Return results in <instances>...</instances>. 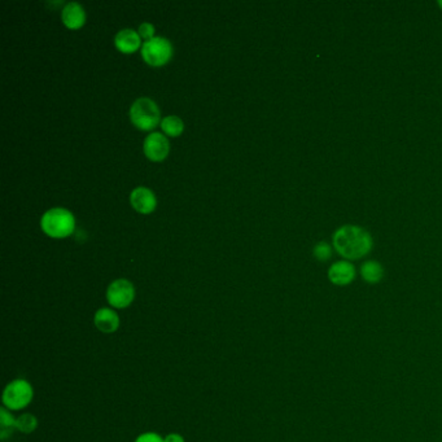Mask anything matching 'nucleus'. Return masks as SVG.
<instances>
[{"label":"nucleus","mask_w":442,"mask_h":442,"mask_svg":"<svg viewBox=\"0 0 442 442\" xmlns=\"http://www.w3.org/2000/svg\"><path fill=\"white\" fill-rule=\"evenodd\" d=\"M333 247L347 260H359L373 248V239L362 227L343 226L333 235Z\"/></svg>","instance_id":"f257e3e1"},{"label":"nucleus","mask_w":442,"mask_h":442,"mask_svg":"<svg viewBox=\"0 0 442 442\" xmlns=\"http://www.w3.org/2000/svg\"><path fill=\"white\" fill-rule=\"evenodd\" d=\"M42 228L51 237H67L74 231L76 221L69 210L62 208L51 209L42 217Z\"/></svg>","instance_id":"f03ea898"},{"label":"nucleus","mask_w":442,"mask_h":442,"mask_svg":"<svg viewBox=\"0 0 442 442\" xmlns=\"http://www.w3.org/2000/svg\"><path fill=\"white\" fill-rule=\"evenodd\" d=\"M34 397V389L32 384L25 379H16L8 382L3 392V405L4 408L13 411H18L27 408Z\"/></svg>","instance_id":"7ed1b4c3"},{"label":"nucleus","mask_w":442,"mask_h":442,"mask_svg":"<svg viewBox=\"0 0 442 442\" xmlns=\"http://www.w3.org/2000/svg\"><path fill=\"white\" fill-rule=\"evenodd\" d=\"M130 117L140 130H152L160 122V109L153 100L141 97L131 106Z\"/></svg>","instance_id":"20e7f679"},{"label":"nucleus","mask_w":442,"mask_h":442,"mask_svg":"<svg viewBox=\"0 0 442 442\" xmlns=\"http://www.w3.org/2000/svg\"><path fill=\"white\" fill-rule=\"evenodd\" d=\"M141 56L149 65L161 67L172 59L173 46L165 38L155 36L144 42L141 47Z\"/></svg>","instance_id":"39448f33"},{"label":"nucleus","mask_w":442,"mask_h":442,"mask_svg":"<svg viewBox=\"0 0 442 442\" xmlns=\"http://www.w3.org/2000/svg\"><path fill=\"white\" fill-rule=\"evenodd\" d=\"M135 298V288L126 279H117L106 289V300L114 309L129 308Z\"/></svg>","instance_id":"423d86ee"},{"label":"nucleus","mask_w":442,"mask_h":442,"mask_svg":"<svg viewBox=\"0 0 442 442\" xmlns=\"http://www.w3.org/2000/svg\"><path fill=\"white\" fill-rule=\"evenodd\" d=\"M356 275V268L349 261H338L329 269V279L335 286H349L353 283Z\"/></svg>","instance_id":"0eeeda50"},{"label":"nucleus","mask_w":442,"mask_h":442,"mask_svg":"<svg viewBox=\"0 0 442 442\" xmlns=\"http://www.w3.org/2000/svg\"><path fill=\"white\" fill-rule=\"evenodd\" d=\"M144 153L153 161H163L169 153V140L160 132H152L144 140Z\"/></svg>","instance_id":"6e6552de"},{"label":"nucleus","mask_w":442,"mask_h":442,"mask_svg":"<svg viewBox=\"0 0 442 442\" xmlns=\"http://www.w3.org/2000/svg\"><path fill=\"white\" fill-rule=\"evenodd\" d=\"M131 205L138 210L139 213L148 214L156 208V198L153 192L146 187H139L131 192Z\"/></svg>","instance_id":"1a4fd4ad"},{"label":"nucleus","mask_w":442,"mask_h":442,"mask_svg":"<svg viewBox=\"0 0 442 442\" xmlns=\"http://www.w3.org/2000/svg\"><path fill=\"white\" fill-rule=\"evenodd\" d=\"M96 329L104 333H113L120 327V317L111 308H102L94 317Z\"/></svg>","instance_id":"9d476101"},{"label":"nucleus","mask_w":442,"mask_h":442,"mask_svg":"<svg viewBox=\"0 0 442 442\" xmlns=\"http://www.w3.org/2000/svg\"><path fill=\"white\" fill-rule=\"evenodd\" d=\"M62 21L69 29H79L85 24L86 13L78 3H68L62 9Z\"/></svg>","instance_id":"9b49d317"},{"label":"nucleus","mask_w":442,"mask_h":442,"mask_svg":"<svg viewBox=\"0 0 442 442\" xmlns=\"http://www.w3.org/2000/svg\"><path fill=\"white\" fill-rule=\"evenodd\" d=\"M116 47L123 53H135L140 47V36L131 29H123L114 38Z\"/></svg>","instance_id":"f8f14e48"},{"label":"nucleus","mask_w":442,"mask_h":442,"mask_svg":"<svg viewBox=\"0 0 442 442\" xmlns=\"http://www.w3.org/2000/svg\"><path fill=\"white\" fill-rule=\"evenodd\" d=\"M361 277L368 284H376L382 282L384 277V269L376 261H366L361 266Z\"/></svg>","instance_id":"ddd939ff"},{"label":"nucleus","mask_w":442,"mask_h":442,"mask_svg":"<svg viewBox=\"0 0 442 442\" xmlns=\"http://www.w3.org/2000/svg\"><path fill=\"white\" fill-rule=\"evenodd\" d=\"M161 127H163V130L165 131L166 135L179 137L183 132L184 125H183V121L179 117L169 116V117H166L161 122Z\"/></svg>","instance_id":"4468645a"},{"label":"nucleus","mask_w":442,"mask_h":442,"mask_svg":"<svg viewBox=\"0 0 442 442\" xmlns=\"http://www.w3.org/2000/svg\"><path fill=\"white\" fill-rule=\"evenodd\" d=\"M15 428L22 434H33L38 428V419L33 414H29V413L22 414V415L16 417Z\"/></svg>","instance_id":"2eb2a0df"},{"label":"nucleus","mask_w":442,"mask_h":442,"mask_svg":"<svg viewBox=\"0 0 442 442\" xmlns=\"http://www.w3.org/2000/svg\"><path fill=\"white\" fill-rule=\"evenodd\" d=\"M314 256L317 260L327 261L330 260L331 256H332V249H331L330 244L322 243L318 244L315 248H314Z\"/></svg>","instance_id":"dca6fc26"},{"label":"nucleus","mask_w":442,"mask_h":442,"mask_svg":"<svg viewBox=\"0 0 442 442\" xmlns=\"http://www.w3.org/2000/svg\"><path fill=\"white\" fill-rule=\"evenodd\" d=\"M0 424L6 429V428H12L16 424V417L11 414L8 408H0Z\"/></svg>","instance_id":"f3484780"},{"label":"nucleus","mask_w":442,"mask_h":442,"mask_svg":"<svg viewBox=\"0 0 442 442\" xmlns=\"http://www.w3.org/2000/svg\"><path fill=\"white\" fill-rule=\"evenodd\" d=\"M139 36H141V38H144L146 39V42L149 41V39H152V38H155L153 34H155V27L152 25V24H148V22H144V24H141L140 27H139Z\"/></svg>","instance_id":"a211bd4d"},{"label":"nucleus","mask_w":442,"mask_h":442,"mask_svg":"<svg viewBox=\"0 0 442 442\" xmlns=\"http://www.w3.org/2000/svg\"><path fill=\"white\" fill-rule=\"evenodd\" d=\"M135 442H164V438L156 432H146L140 434Z\"/></svg>","instance_id":"6ab92c4d"},{"label":"nucleus","mask_w":442,"mask_h":442,"mask_svg":"<svg viewBox=\"0 0 442 442\" xmlns=\"http://www.w3.org/2000/svg\"><path fill=\"white\" fill-rule=\"evenodd\" d=\"M164 442H186L184 441V438H183V436L178 434H170L166 436L165 438H164Z\"/></svg>","instance_id":"aec40b11"},{"label":"nucleus","mask_w":442,"mask_h":442,"mask_svg":"<svg viewBox=\"0 0 442 442\" xmlns=\"http://www.w3.org/2000/svg\"><path fill=\"white\" fill-rule=\"evenodd\" d=\"M438 6H440V7H441L442 8V0L441 1H438Z\"/></svg>","instance_id":"412c9836"}]
</instances>
